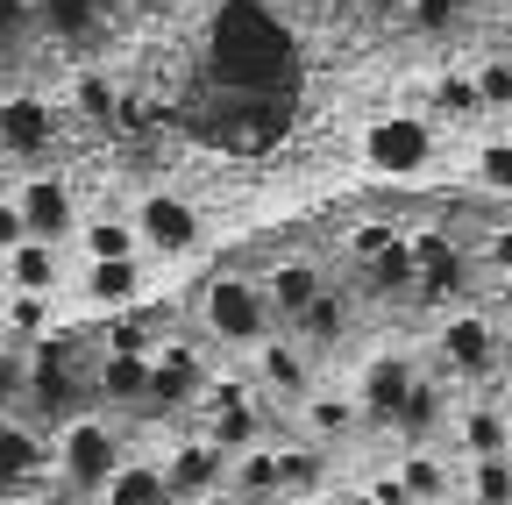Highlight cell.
<instances>
[{
    "label": "cell",
    "instance_id": "cell-1",
    "mask_svg": "<svg viewBox=\"0 0 512 505\" xmlns=\"http://www.w3.org/2000/svg\"><path fill=\"white\" fill-rule=\"evenodd\" d=\"M207 79L214 93H271L292 100L299 86V43L264 0H221L207 22Z\"/></svg>",
    "mask_w": 512,
    "mask_h": 505
},
{
    "label": "cell",
    "instance_id": "cell-2",
    "mask_svg": "<svg viewBox=\"0 0 512 505\" xmlns=\"http://www.w3.org/2000/svg\"><path fill=\"white\" fill-rule=\"evenodd\" d=\"M22 406H36V420H50V427H64L72 413H86L93 406V356L72 349L64 335L29 342L22 349Z\"/></svg>",
    "mask_w": 512,
    "mask_h": 505
},
{
    "label": "cell",
    "instance_id": "cell-3",
    "mask_svg": "<svg viewBox=\"0 0 512 505\" xmlns=\"http://www.w3.org/2000/svg\"><path fill=\"white\" fill-rule=\"evenodd\" d=\"M121 456H128L121 420H114V413H100V406H86V413L64 420V427H50V463H57V484H64V491H79V498H100V484L121 470Z\"/></svg>",
    "mask_w": 512,
    "mask_h": 505
},
{
    "label": "cell",
    "instance_id": "cell-4",
    "mask_svg": "<svg viewBox=\"0 0 512 505\" xmlns=\"http://www.w3.org/2000/svg\"><path fill=\"white\" fill-rule=\"evenodd\" d=\"M200 335L214 349H256L264 335H278V313H271V292L264 278H249V271H221L207 292H200Z\"/></svg>",
    "mask_w": 512,
    "mask_h": 505
},
{
    "label": "cell",
    "instance_id": "cell-5",
    "mask_svg": "<svg viewBox=\"0 0 512 505\" xmlns=\"http://www.w3.org/2000/svg\"><path fill=\"white\" fill-rule=\"evenodd\" d=\"M128 221H136V235H143V257H157V264H185L192 249L207 242L200 200H192V193H171V185H150V193H136Z\"/></svg>",
    "mask_w": 512,
    "mask_h": 505
},
{
    "label": "cell",
    "instance_id": "cell-6",
    "mask_svg": "<svg viewBox=\"0 0 512 505\" xmlns=\"http://www.w3.org/2000/svg\"><path fill=\"white\" fill-rule=\"evenodd\" d=\"M200 434L214 441V449H228V456H242V449H256L264 441V392L249 385V377H214V385L200 392Z\"/></svg>",
    "mask_w": 512,
    "mask_h": 505
},
{
    "label": "cell",
    "instance_id": "cell-7",
    "mask_svg": "<svg viewBox=\"0 0 512 505\" xmlns=\"http://www.w3.org/2000/svg\"><path fill=\"white\" fill-rule=\"evenodd\" d=\"M441 157L434 143V114H377L363 129V164L377 178H420Z\"/></svg>",
    "mask_w": 512,
    "mask_h": 505
},
{
    "label": "cell",
    "instance_id": "cell-8",
    "mask_svg": "<svg viewBox=\"0 0 512 505\" xmlns=\"http://www.w3.org/2000/svg\"><path fill=\"white\" fill-rule=\"evenodd\" d=\"M15 207H22V228L36 235V242H72V228H79V178L72 171H29V178H15Z\"/></svg>",
    "mask_w": 512,
    "mask_h": 505
},
{
    "label": "cell",
    "instance_id": "cell-9",
    "mask_svg": "<svg viewBox=\"0 0 512 505\" xmlns=\"http://www.w3.org/2000/svg\"><path fill=\"white\" fill-rule=\"evenodd\" d=\"M207 385H214L207 349L185 342V335H157V349H150V413H164V406L171 413H192Z\"/></svg>",
    "mask_w": 512,
    "mask_h": 505
},
{
    "label": "cell",
    "instance_id": "cell-10",
    "mask_svg": "<svg viewBox=\"0 0 512 505\" xmlns=\"http://www.w3.org/2000/svg\"><path fill=\"white\" fill-rule=\"evenodd\" d=\"M249 385L264 392V399H285V406H299L313 385H320V370H313V349L299 342V335H264L249 349Z\"/></svg>",
    "mask_w": 512,
    "mask_h": 505
},
{
    "label": "cell",
    "instance_id": "cell-11",
    "mask_svg": "<svg viewBox=\"0 0 512 505\" xmlns=\"http://www.w3.org/2000/svg\"><path fill=\"white\" fill-rule=\"evenodd\" d=\"M164 463V484H171V505H200V498H214V491H228V449H214V441L192 427V434H178L171 449L157 456Z\"/></svg>",
    "mask_w": 512,
    "mask_h": 505
},
{
    "label": "cell",
    "instance_id": "cell-12",
    "mask_svg": "<svg viewBox=\"0 0 512 505\" xmlns=\"http://www.w3.org/2000/svg\"><path fill=\"white\" fill-rule=\"evenodd\" d=\"M43 477H57V463H50V434H43L22 406L0 413V491L22 498V491H36Z\"/></svg>",
    "mask_w": 512,
    "mask_h": 505
},
{
    "label": "cell",
    "instance_id": "cell-13",
    "mask_svg": "<svg viewBox=\"0 0 512 505\" xmlns=\"http://www.w3.org/2000/svg\"><path fill=\"white\" fill-rule=\"evenodd\" d=\"M50 143H57V107L36 86H15L8 100H0V157L36 164V157H50Z\"/></svg>",
    "mask_w": 512,
    "mask_h": 505
},
{
    "label": "cell",
    "instance_id": "cell-14",
    "mask_svg": "<svg viewBox=\"0 0 512 505\" xmlns=\"http://www.w3.org/2000/svg\"><path fill=\"white\" fill-rule=\"evenodd\" d=\"M434 349H441V370L448 377H491L505 356H498V321H484V313H448L441 321V335H434Z\"/></svg>",
    "mask_w": 512,
    "mask_h": 505
},
{
    "label": "cell",
    "instance_id": "cell-15",
    "mask_svg": "<svg viewBox=\"0 0 512 505\" xmlns=\"http://www.w3.org/2000/svg\"><path fill=\"white\" fill-rule=\"evenodd\" d=\"M285 107L292 100H271V93H214V136L235 150H264L285 129Z\"/></svg>",
    "mask_w": 512,
    "mask_h": 505
},
{
    "label": "cell",
    "instance_id": "cell-16",
    "mask_svg": "<svg viewBox=\"0 0 512 505\" xmlns=\"http://www.w3.org/2000/svg\"><path fill=\"white\" fill-rule=\"evenodd\" d=\"M143 285H150V264L143 257H121V264H79L72 278H64V292H72L79 306H93V313H128L143 299Z\"/></svg>",
    "mask_w": 512,
    "mask_h": 505
},
{
    "label": "cell",
    "instance_id": "cell-17",
    "mask_svg": "<svg viewBox=\"0 0 512 505\" xmlns=\"http://www.w3.org/2000/svg\"><path fill=\"white\" fill-rule=\"evenodd\" d=\"M413 356L406 349H384V356H370L363 363V377H356V406H363V427H392L399 420V406H406V392H413Z\"/></svg>",
    "mask_w": 512,
    "mask_h": 505
},
{
    "label": "cell",
    "instance_id": "cell-18",
    "mask_svg": "<svg viewBox=\"0 0 512 505\" xmlns=\"http://www.w3.org/2000/svg\"><path fill=\"white\" fill-rule=\"evenodd\" d=\"M93 406L150 413V356L143 349H100L93 356Z\"/></svg>",
    "mask_w": 512,
    "mask_h": 505
},
{
    "label": "cell",
    "instance_id": "cell-19",
    "mask_svg": "<svg viewBox=\"0 0 512 505\" xmlns=\"http://www.w3.org/2000/svg\"><path fill=\"white\" fill-rule=\"evenodd\" d=\"M72 249L64 242H36V235H22L8 257H0V285L8 292H64V278H72Z\"/></svg>",
    "mask_w": 512,
    "mask_h": 505
},
{
    "label": "cell",
    "instance_id": "cell-20",
    "mask_svg": "<svg viewBox=\"0 0 512 505\" xmlns=\"http://www.w3.org/2000/svg\"><path fill=\"white\" fill-rule=\"evenodd\" d=\"M57 328H64V292H8L0 285V342L29 349V342H50Z\"/></svg>",
    "mask_w": 512,
    "mask_h": 505
},
{
    "label": "cell",
    "instance_id": "cell-21",
    "mask_svg": "<svg viewBox=\"0 0 512 505\" xmlns=\"http://www.w3.org/2000/svg\"><path fill=\"white\" fill-rule=\"evenodd\" d=\"M64 249H72L79 264H121V257H143V235L128 221V207H114V214H79Z\"/></svg>",
    "mask_w": 512,
    "mask_h": 505
},
{
    "label": "cell",
    "instance_id": "cell-22",
    "mask_svg": "<svg viewBox=\"0 0 512 505\" xmlns=\"http://www.w3.org/2000/svg\"><path fill=\"white\" fill-rule=\"evenodd\" d=\"M299 434L313 441V449H335V441H349L356 427H363V406H356V392H328V385H313L299 406Z\"/></svg>",
    "mask_w": 512,
    "mask_h": 505
},
{
    "label": "cell",
    "instance_id": "cell-23",
    "mask_svg": "<svg viewBox=\"0 0 512 505\" xmlns=\"http://www.w3.org/2000/svg\"><path fill=\"white\" fill-rule=\"evenodd\" d=\"M107 15H114V0H36V36L86 50L93 36H107Z\"/></svg>",
    "mask_w": 512,
    "mask_h": 505
},
{
    "label": "cell",
    "instance_id": "cell-24",
    "mask_svg": "<svg viewBox=\"0 0 512 505\" xmlns=\"http://www.w3.org/2000/svg\"><path fill=\"white\" fill-rule=\"evenodd\" d=\"M228 491H235L242 505H271V498H285V449H278V441H256V449L228 456Z\"/></svg>",
    "mask_w": 512,
    "mask_h": 505
},
{
    "label": "cell",
    "instance_id": "cell-25",
    "mask_svg": "<svg viewBox=\"0 0 512 505\" xmlns=\"http://www.w3.org/2000/svg\"><path fill=\"white\" fill-rule=\"evenodd\" d=\"M264 292H271V313H278V328H292L299 313L328 292V278H320V264H306V257H285V264H271L264 271Z\"/></svg>",
    "mask_w": 512,
    "mask_h": 505
},
{
    "label": "cell",
    "instance_id": "cell-26",
    "mask_svg": "<svg viewBox=\"0 0 512 505\" xmlns=\"http://www.w3.org/2000/svg\"><path fill=\"white\" fill-rule=\"evenodd\" d=\"M93 505H171V484H164V463L157 456H121V470L100 484Z\"/></svg>",
    "mask_w": 512,
    "mask_h": 505
},
{
    "label": "cell",
    "instance_id": "cell-27",
    "mask_svg": "<svg viewBox=\"0 0 512 505\" xmlns=\"http://www.w3.org/2000/svg\"><path fill=\"white\" fill-rule=\"evenodd\" d=\"M349 321H356V299L328 285V292H320V299H313V306L299 313V321H292L285 335H299V342H306L313 356H328V349H335V342L349 335Z\"/></svg>",
    "mask_w": 512,
    "mask_h": 505
},
{
    "label": "cell",
    "instance_id": "cell-28",
    "mask_svg": "<svg viewBox=\"0 0 512 505\" xmlns=\"http://www.w3.org/2000/svg\"><path fill=\"white\" fill-rule=\"evenodd\" d=\"M406 242H413V271H420L413 292H434V299H441V292L463 285V257H456V242H448L441 228H413Z\"/></svg>",
    "mask_w": 512,
    "mask_h": 505
},
{
    "label": "cell",
    "instance_id": "cell-29",
    "mask_svg": "<svg viewBox=\"0 0 512 505\" xmlns=\"http://www.w3.org/2000/svg\"><path fill=\"white\" fill-rule=\"evenodd\" d=\"M392 470H399V484L413 491V505H441L448 491H456V470H448V456L434 449V441H413Z\"/></svg>",
    "mask_w": 512,
    "mask_h": 505
},
{
    "label": "cell",
    "instance_id": "cell-30",
    "mask_svg": "<svg viewBox=\"0 0 512 505\" xmlns=\"http://www.w3.org/2000/svg\"><path fill=\"white\" fill-rule=\"evenodd\" d=\"M448 427H456L463 456H505V449H512V420H505L498 406H463Z\"/></svg>",
    "mask_w": 512,
    "mask_h": 505
},
{
    "label": "cell",
    "instance_id": "cell-31",
    "mask_svg": "<svg viewBox=\"0 0 512 505\" xmlns=\"http://www.w3.org/2000/svg\"><path fill=\"white\" fill-rule=\"evenodd\" d=\"M448 420H456V413H448V392L434 385V377H413V392H406V406H399V434L406 441H427L434 427H448Z\"/></svg>",
    "mask_w": 512,
    "mask_h": 505
},
{
    "label": "cell",
    "instance_id": "cell-32",
    "mask_svg": "<svg viewBox=\"0 0 512 505\" xmlns=\"http://www.w3.org/2000/svg\"><path fill=\"white\" fill-rule=\"evenodd\" d=\"M363 278H370V292H413V285H420V271H413V242L399 235L392 249H377V257L363 264Z\"/></svg>",
    "mask_w": 512,
    "mask_h": 505
},
{
    "label": "cell",
    "instance_id": "cell-33",
    "mask_svg": "<svg viewBox=\"0 0 512 505\" xmlns=\"http://www.w3.org/2000/svg\"><path fill=\"white\" fill-rule=\"evenodd\" d=\"M434 121H484V100H477L470 72H441L434 79Z\"/></svg>",
    "mask_w": 512,
    "mask_h": 505
},
{
    "label": "cell",
    "instance_id": "cell-34",
    "mask_svg": "<svg viewBox=\"0 0 512 505\" xmlns=\"http://www.w3.org/2000/svg\"><path fill=\"white\" fill-rule=\"evenodd\" d=\"M477 505H512V449L505 456H470V484H463Z\"/></svg>",
    "mask_w": 512,
    "mask_h": 505
},
{
    "label": "cell",
    "instance_id": "cell-35",
    "mask_svg": "<svg viewBox=\"0 0 512 505\" xmlns=\"http://www.w3.org/2000/svg\"><path fill=\"white\" fill-rule=\"evenodd\" d=\"M470 79H477L484 114H512V57H477V65H470Z\"/></svg>",
    "mask_w": 512,
    "mask_h": 505
},
{
    "label": "cell",
    "instance_id": "cell-36",
    "mask_svg": "<svg viewBox=\"0 0 512 505\" xmlns=\"http://www.w3.org/2000/svg\"><path fill=\"white\" fill-rule=\"evenodd\" d=\"M72 107H79L86 121H114L121 93H114V79H107V72H93V65H86V72L72 79Z\"/></svg>",
    "mask_w": 512,
    "mask_h": 505
},
{
    "label": "cell",
    "instance_id": "cell-37",
    "mask_svg": "<svg viewBox=\"0 0 512 505\" xmlns=\"http://www.w3.org/2000/svg\"><path fill=\"white\" fill-rule=\"evenodd\" d=\"M399 22H406L413 36H448V29L463 22V0H406Z\"/></svg>",
    "mask_w": 512,
    "mask_h": 505
},
{
    "label": "cell",
    "instance_id": "cell-38",
    "mask_svg": "<svg viewBox=\"0 0 512 505\" xmlns=\"http://www.w3.org/2000/svg\"><path fill=\"white\" fill-rule=\"evenodd\" d=\"M36 43V0H0V50L22 57Z\"/></svg>",
    "mask_w": 512,
    "mask_h": 505
},
{
    "label": "cell",
    "instance_id": "cell-39",
    "mask_svg": "<svg viewBox=\"0 0 512 505\" xmlns=\"http://www.w3.org/2000/svg\"><path fill=\"white\" fill-rule=\"evenodd\" d=\"M477 178H484V193H498V200H512V143H505V136L477 150Z\"/></svg>",
    "mask_w": 512,
    "mask_h": 505
},
{
    "label": "cell",
    "instance_id": "cell-40",
    "mask_svg": "<svg viewBox=\"0 0 512 505\" xmlns=\"http://www.w3.org/2000/svg\"><path fill=\"white\" fill-rule=\"evenodd\" d=\"M100 349H157V328L150 321H136V313H114V321H107V335H100Z\"/></svg>",
    "mask_w": 512,
    "mask_h": 505
},
{
    "label": "cell",
    "instance_id": "cell-41",
    "mask_svg": "<svg viewBox=\"0 0 512 505\" xmlns=\"http://www.w3.org/2000/svg\"><path fill=\"white\" fill-rule=\"evenodd\" d=\"M392 242H399V228H392V221H356V228H349V257H356V264H370L377 249H392Z\"/></svg>",
    "mask_w": 512,
    "mask_h": 505
},
{
    "label": "cell",
    "instance_id": "cell-42",
    "mask_svg": "<svg viewBox=\"0 0 512 505\" xmlns=\"http://www.w3.org/2000/svg\"><path fill=\"white\" fill-rule=\"evenodd\" d=\"M15 406H22V349L0 342V413H15Z\"/></svg>",
    "mask_w": 512,
    "mask_h": 505
},
{
    "label": "cell",
    "instance_id": "cell-43",
    "mask_svg": "<svg viewBox=\"0 0 512 505\" xmlns=\"http://www.w3.org/2000/svg\"><path fill=\"white\" fill-rule=\"evenodd\" d=\"M363 498H370V505H413V491H406V484H399V470H377V477H370V491H363Z\"/></svg>",
    "mask_w": 512,
    "mask_h": 505
},
{
    "label": "cell",
    "instance_id": "cell-44",
    "mask_svg": "<svg viewBox=\"0 0 512 505\" xmlns=\"http://www.w3.org/2000/svg\"><path fill=\"white\" fill-rule=\"evenodd\" d=\"M29 228H22V207H15V193H0V257H8V249L22 242Z\"/></svg>",
    "mask_w": 512,
    "mask_h": 505
},
{
    "label": "cell",
    "instance_id": "cell-45",
    "mask_svg": "<svg viewBox=\"0 0 512 505\" xmlns=\"http://www.w3.org/2000/svg\"><path fill=\"white\" fill-rule=\"evenodd\" d=\"M484 264H491L498 278L512 271V228H491V242H484Z\"/></svg>",
    "mask_w": 512,
    "mask_h": 505
},
{
    "label": "cell",
    "instance_id": "cell-46",
    "mask_svg": "<svg viewBox=\"0 0 512 505\" xmlns=\"http://www.w3.org/2000/svg\"><path fill=\"white\" fill-rule=\"evenodd\" d=\"M8 93H15V57L0 50V100H8Z\"/></svg>",
    "mask_w": 512,
    "mask_h": 505
},
{
    "label": "cell",
    "instance_id": "cell-47",
    "mask_svg": "<svg viewBox=\"0 0 512 505\" xmlns=\"http://www.w3.org/2000/svg\"><path fill=\"white\" fill-rule=\"evenodd\" d=\"M356 8H370V15H399L406 0H356Z\"/></svg>",
    "mask_w": 512,
    "mask_h": 505
},
{
    "label": "cell",
    "instance_id": "cell-48",
    "mask_svg": "<svg viewBox=\"0 0 512 505\" xmlns=\"http://www.w3.org/2000/svg\"><path fill=\"white\" fill-rule=\"evenodd\" d=\"M498 313H505V321H512V271L498 278Z\"/></svg>",
    "mask_w": 512,
    "mask_h": 505
},
{
    "label": "cell",
    "instance_id": "cell-49",
    "mask_svg": "<svg viewBox=\"0 0 512 505\" xmlns=\"http://www.w3.org/2000/svg\"><path fill=\"white\" fill-rule=\"evenodd\" d=\"M498 356L512 363V321H498Z\"/></svg>",
    "mask_w": 512,
    "mask_h": 505
},
{
    "label": "cell",
    "instance_id": "cell-50",
    "mask_svg": "<svg viewBox=\"0 0 512 505\" xmlns=\"http://www.w3.org/2000/svg\"><path fill=\"white\" fill-rule=\"evenodd\" d=\"M285 505H328V491H299V498H285Z\"/></svg>",
    "mask_w": 512,
    "mask_h": 505
},
{
    "label": "cell",
    "instance_id": "cell-51",
    "mask_svg": "<svg viewBox=\"0 0 512 505\" xmlns=\"http://www.w3.org/2000/svg\"><path fill=\"white\" fill-rule=\"evenodd\" d=\"M200 505H242V498H235V491H214V498H200Z\"/></svg>",
    "mask_w": 512,
    "mask_h": 505
},
{
    "label": "cell",
    "instance_id": "cell-52",
    "mask_svg": "<svg viewBox=\"0 0 512 505\" xmlns=\"http://www.w3.org/2000/svg\"><path fill=\"white\" fill-rule=\"evenodd\" d=\"M441 505H477V498H470V491H448V498H441Z\"/></svg>",
    "mask_w": 512,
    "mask_h": 505
},
{
    "label": "cell",
    "instance_id": "cell-53",
    "mask_svg": "<svg viewBox=\"0 0 512 505\" xmlns=\"http://www.w3.org/2000/svg\"><path fill=\"white\" fill-rule=\"evenodd\" d=\"M8 505H43V498H8Z\"/></svg>",
    "mask_w": 512,
    "mask_h": 505
},
{
    "label": "cell",
    "instance_id": "cell-54",
    "mask_svg": "<svg viewBox=\"0 0 512 505\" xmlns=\"http://www.w3.org/2000/svg\"><path fill=\"white\" fill-rule=\"evenodd\" d=\"M505 29H512V0H505Z\"/></svg>",
    "mask_w": 512,
    "mask_h": 505
},
{
    "label": "cell",
    "instance_id": "cell-55",
    "mask_svg": "<svg viewBox=\"0 0 512 505\" xmlns=\"http://www.w3.org/2000/svg\"><path fill=\"white\" fill-rule=\"evenodd\" d=\"M505 143H512V114H505Z\"/></svg>",
    "mask_w": 512,
    "mask_h": 505
}]
</instances>
